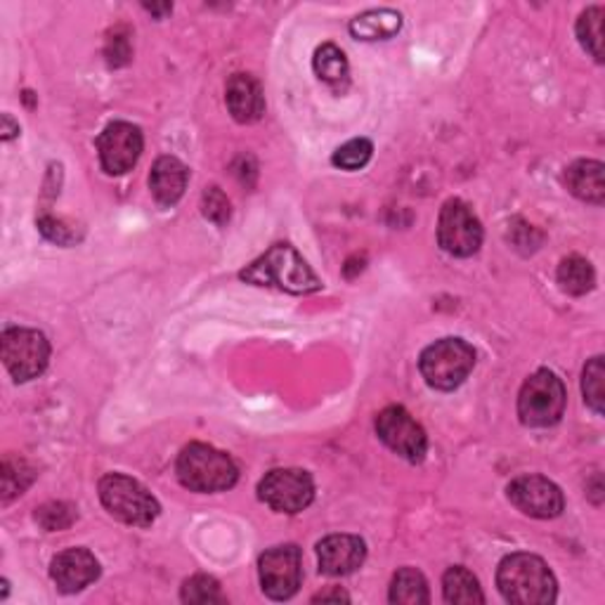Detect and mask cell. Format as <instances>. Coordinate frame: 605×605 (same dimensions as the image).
Segmentation results:
<instances>
[{
	"mask_svg": "<svg viewBox=\"0 0 605 605\" xmlns=\"http://www.w3.org/2000/svg\"><path fill=\"white\" fill-rule=\"evenodd\" d=\"M239 280L256 286H274L280 292L306 296L322 288V282L292 244H274L249 268L239 272Z\"/></svg>",
	"mask_w": 605,
	"mask_h": 605,
	"instance_id": "1",
	"label": "cell"
},
{
	"mask_svg": "<svg viewBox=\"0 0 605 605\" xmlns=\"http://www.w3.org/2000/svg\"><path fill=\"white\" fill-rule=\"evenodd\" d=\"M497 587L508 603L548 605L556 601V577L540 556L511 554L499 563Z\"/></svg>",
	"mask_w": 605,
	"mask_h": 605,
	"instance_id": "2",
	"label": "cell"
},
{
	"mask_svg": "<svg viewBox=\"0 0 605 605\" xmlns=\"http://www.w3.org/2000/svg\"><path fill=\"white\" fill-rule=\"evenodd\" d=\"M177 478L192 492H225L237 485L239 471L225 452L211 445L192 443L177 457Z\"/></svg>",
	"mask_w": 605,
	"mask_h": 605,
	"instance_id": "3",
	"label": "cell"
},
{
	"mask_svg": "<svg viewBox=\"0 0 605 605\" xmlns=\"http://www.w3.org/2000/svg\"><path fill=\"white\" fill-rule=\"evenodd\" d=\"M100 502L116 520L135 528H149L161 514V506L151 492L121 473H109L100 480Z\"/></svg>",
	"mask_w": 605,
	"mask_h": 605,
	"instance_id": "4",
	"label": "cell"
},
{
	"mask_svg": "<svg viewBox=\"0 0 605 605\" xmlns=\"http://www.w3.org/2000/svg\"><path fill=\"white\" fill-rule=\"evenodd\" d=\"M476 367V350L461 338H443L419 357L421 376L435 391H454L469 379Z\"/></svg>",
	"mask_w": 605,
	"mask_h": 605,
	"instance_id": "5",
	"label": "cell"
},
{
	"mask_svg": "<svg viewBox=\"0 0 605 605\" xmlns=\"http://www.w3.org/2000/svg\"><path fill=\"white\" fill-rule=\"evenodd\" d=\"M566 386L548 369H540L522 383L518 395V417L530 429H548L566 411Z\"/></svg>",
	"mask_w": 605,
	"mask_h": 605,
	"instance_id": "6",
	"label": "cell"
},
{
	"mask_svg": "<svg viewBox=\"0 0 605 605\" xmlns=\"http://www.w3.org/2000/svg\"><path fill=\"white\" fill-rule=\"evenodd\" d=\"M0 353H3V362L17 383L38 379L50 362V343L46 334L36 332V329H5L3 338H0Z\"/></svg>",
	"mask_w": 605,
	"mask_h": 605,
	"instance_id": "7",
	"label": "cell"
},
{
	"mask_svg": "<svg viewBox=\"0 0 605 605\" xmlns=\"http://www.w3.org/2000/svg\"><path fill=\"white\" fill-rule=\"evenodd\" d=\"M437 242L449 256L469 258L478 254L480 244H483V225L469 203L449 199L443 206L437 220Z\"/></svg>",
	"mask_w": 605,
	"mask_h": 605,
	"instance_id": "8",
	"label": "cell"
},
{
	"mask_svg": "<svg viewBox=\"0 0 605 605\" xmlns=\"http://www.w3.org/2000/svg\"><path fill=\"white\" fill-rule=\"evenodd\" d=\"M258 497L277 514H300L314 499V483L302 469H274L260 480Z\"/></svg>",
	"mask_w": 605,
	"mask_h": 605,
	"instance_id": "9",
	"label": "cell"
},
{
	"mask_svg": "<svg viewBox=\"0 0 605 605\" xmlns=\"http://www.w3.org/2000/svg\"><path fill=\"white\" fill-rule=\"evenodd\" d=\"M260 587L272 601H288L302 582V556L296 544L272 546L258 560Z\"/></svg>",
	"mask_w": 605,
	"mask_h": 605,
	"instance_id": "10",
	"label": "cell"
},
{
	"mask_svg": "<svg viewBox=\"0 0 605 605\" xmlns=\"http://www.w3.org/2000/svg\"><path fill=\"white\" fill-rule=\"evenodd\" d=\"M376 433L395 454H400L403 459L419 464L429 449V437L421 429V423L409 415L405 407L391 405L376 417Z\"/></svg>",
	"mask_w": 605,
	"mask_h": 605,
	"instance_id": "11",
	"label": "cell"
},
{
	"mask_svg": "<svg viewBox=\"0 0 605 605\" xmlns=\"http://www.w3.org/2000/svg\"><path fill=\"white\" fill-rule=\"evenodd\" d=\"M143 131L128 121H114L98 137V151L102 169L109 175H123L133 171L143 155Z\"/></svg>",
	"mask_w": 605,
	"mask_h": 605,
	"instance_id": "12",
	"label": "cell"
},
{
	"mask_svg": "<svg viewBox=\"0 0 605 605\" xmlns=\"http://www.w3.org/2000/svg\"><path fill=\"white\" fill-rule=\"evenodd\" d=\"M506 492H508V499H511V504L518 508V511H522L530 518H540V520L556 518L563 514V506H566L560 487L544 476L516 478Z\"/></svg>",
	"mask_w": 605,
	"mask_h": 605,
	"instance_id": "13",
	"label": "cell"
},
{
	"mask_svg": "<svg viewBox=\"0 0 605 605\" xmlns=\"http://www.w3.org/2000/svg\"><path fill=\"white\" fill-rule=\"evenodd\" d=\"M50 575L64 594H76L100 577V563L88 548H66L54 556Z\"/></svg>",
	"mask_w": 605,
	"mask_h": 605,
	"instance_id": "14",
	"label": "cell"
},
{
	"mask_svg": "<svg viewBox=\"0 0 605 605\" xmlns=\"http://www.w3.org/2000/svg\"><path fill=\"white\" fill-rule=\"evenodd\" d=\"M320 572L329 577H346L362 566L367 546L355 534H332L318 544Z\"/></svg>",
	"mask_w": 605,
	"mask_h": 605,
	"instance_id": "15",
	"label": "cell"
},
{
	"mask_svg": "<svg viewBox=\"0 0 605 605\" xmlns=\"http://www.w3.org/2000/svg\"><path fill=\"white\" fill-rule=\"evenodd\" d=\"M225 102L237 123H256L266 114V95L258 81L249 74H235L227 81Z\"/></svg>",
	"mask_w": 605,
	"mask_h": 605,
	"instance_id": "16",
	"label": "cell"
},
{
	"mask_svg": "<svg viewBox=\"0 0 605 605\" xmlns=\"http://www.w3.org/2000/svg\"><path fill=\"white\" fill-rule=\"evenodd\" d=\"M187 181H189V171L181 159L161 157V159H157L155 169H151L149 187H151V195H155L157 203L171 209V206H175L183 199Z\"/></svg>",
	"mask_w": 605,
	"mask_h": 605,
	"instance_id": "17",
	"label": "cell"
},
{
	"mask_svg": "<svg viewBox=\"0 0 605 605\" xmlns=\"http://www.w3.org/2000/svg\"><path fill=\"white\" fill-rule=\"evenodd\" d=\"M605 166L594 159H580L566 169V185L577 199L601 206L605 201Z\"/></svg>",
	"mask_w": 605,
	"mask_h": 605,
	"instance_id": "18",
	"label": "cell"
},
{
	"mask_svg": "<svg viewBox=\"0 0 605 605\" xmlns=\"http://www.w3.org/2000/svg\"><path fill=\"white\" fill-rule=\"evenodd\" d=\"M403 29V15L395 10H367L350 22V34L357 40H386Z\"/></svg>",
	"mask_w": 605,
	"mask_h": 605,
	"instance_id": "19",
	"label": "cell"
},
{
	"mask_svg": "<svg viewBox=\"0 0 605 605\" xmlns=\"http://www.w3.org/2000/svg\"><path fill=\"white\" fill-rule=\"evenodd\" d=\"M312 66H314V74H318L324 84H329L332 88L343 90L348 86L350 66H348L346 54H343V50L336 48L334 44H324L322 48L314 50Z\"/></svg>",
	"mask_w": 605,
	"mask_h": 605,
	"instance_id": "20",
	"label": "cell"
},
{
	"mask_svg": "<svg viewBox=\"0 0 605 605\" xmlns=\"http://www.w3.org/2000/svg\"><path fill=\"white\" fill-rule=\"evenodd\" d=\"M443 594L447 603L454 605H473V603H485L483 591L473 577L471 570L461 566H454L443 577Z\"/></svg>",
	"mask_w": 605,
	"mask_h": 605,
	"instance_id": "21",
	"label": "cell"
},
{
	"mask_svg": "<svg viewBox=\"0 0 605 605\" xmlns=\"http://www.w3.org/2000/svg\"><path fill=\"white\" fill-rule=\"evenodd\" d=\"M558 284L570 296H584L596 284V272L582 256L563 258L558 266Z\"/></svg>",
	"mask_w": 605,
	"mask_h": 605,
	"instance_id": "22",
	"label": "cell"
},
{
	"mask_svg": "<svg viewBox=\"0 0 605 605\" xmlns=\"http://www.w3.org/2000/svg\"><path fill=\"white\" fill-rule=\"evenodd\" d=\"M388 598H391V603H400V605H423V603H429L431 601L429 582H425V577L419 570H415V568L397 570L395 577H393Z\"/></svg>",
	"mask_w": 605,
	"mask_h": 605,
	"instance_id": "23",
	"label": "cell"
},
{
	"mask_svg": "<svg viewBox=\"0 0 605 605\" xmlns=\"http://www.w3.org/2000/svg\"><path fill=\"white\" fill-rule=\"evenodd\" d=\"M603 17L605 10L594 5L587 8L580 15V22H577V38L596 62H603Z\"/></svg>",
	"mask_w": 605,
	"mask_h": 605,
	"instance_id": "24",
	"label": "cell"
},
{
	"mask_svg": "<svg viewBox=\"0 0 605 605\" xmlns=\"http://www.w3.org/2000/svg\"><path fill=\"white\" fill-rule=\"evenodd\" d=\"M582 393H584V403L594 409L596 415H603V409H605V365H603L601 355L591 357L584 367Z\"/></svg>",
	"mask_w": 605,
	"mask_h": 605,
	"instance_id": "25",
	"label": "cell"
},
{
	"mask_svg": "<svg viewBox=\"0 0 605 605\" xmlns=\"http://www.w3.org/2000/svg\"><path fill=\"white\" fill-rule=\"evenodd\" d=\"M181 598L185 603H197V605H206V603H225V594L220 591V584L209 575H195L183 584Z\"/></svg>",
	"mask_w": 605,
	"mask_h": 605,
	"instance_id": "26",
	"label": "cell"
},
{
	"mask_svg": "<svg viewBox=\"0 0 605 605\" xmlns=\"http://www.w3.org/2000/svg\"><path fill=\"white\" fill-rule=\"evenodd\" d=\"M34 471L24 459L8 457L3 464V502L8 504L12 497H17L26 487L32 485Z\"/></svg>",
	"mask_w": 605,
	"mask_h": 605,
	"instance_id": "27",
	"label": "cell"
},
{
	"mask_svg": "<svg viewBox=\"0 0 605 605\" xmlns=\"http://www.w3.org/2000/svg\"><path fill=\"white\" fill-rule=\"evenodd\" d=\"M36 520H38V526L48 532L66 530L74 526L76 508L66 502H48L40 508H36Z\"/></svg>",
	"mask_w": 605,
	"mask_h": 605,
	"instance_id": "28",
	"label": "cell"
},
{
	"mask_svg": "<svg viewBox=\"0 0 605 605\" xmlns=\"http://www.w3.org/2000/svg\"><path fill=\"white\" fill-rule=\"evenodd\" d=\"M371 151H374V145H371L367 137H355V140L346 143L343 147H338L334 151V166L343 169V171H357L369 163Z\"/></svg>",
	"mask_w": 605,
	"mask_h": 605,
	"instance_id": "29",
	"label": "cell"
},
{
	"mask_svg": "<svg viewBox=\"0 0 605 605\" xmlns=\"http://www.w3.org/2000/svg\"><path fill=\"white\" fill-rule=\"evenodd\" d=\"M201 213L211 220L215 225H225L230 220V199L225 197V192L220 187H206L201 197Z\"/></svg>",
	"mask_w": 605,
	"mask_h": 605,
	"instance_id": "30",
	"label": "cell"
},
{
	"mask_svg": "<svg viewBox=\"0 0 605 605\" xmlns=\"http://www.w3.org/2000/svg\"><path fill=\"white\" fill-rule=\"evenodd\" d=\"M104 58L109 66H126L133 58L131 36L126 29H114L104 44Z\"/></svg>",
	"mask_w": 605,
	"mask_h": 605,
	"instance_id": "31",
	"label": "cell"
},
{
	"mask_svg": "<svg viewBox=\"0 0 605 605\" xmlns=\"http://www.w3.org/2000/svg\"><path fill=\"white\" fill-rule=\"evenodd\" d=\"M38 230L44 232V237L54 242V244H72L76 237V232L69 227L62 218H54V215H44L38 220Z\"/></svg>",
	"mask_w": 605,
	"mask_h": 605,
	"instance_id": "32",
	"label": "cell"
},
{
	"mask_svg": "<svg viewBox=\"0 0 605 605\" xmlns=\"http://www.w3.org/2000/svg\"><path fill=\"white\" fill-rule=\"evenodd\" d=\"M326 603V601H336V603H348L350 601V596L346 594V591H341V589H336V591H322V594H318L312 598V603Z\"/></svg>",
	"mask_w": 605,
	"mask_h": 605,
	"instance_id": "33",
	"label": "cell"
},
{
	"mask_svg": "<svg viewBox=\"0 0 605 605\" xmlns=\"http://www.w3.org/2000/svg\"><path fill=\"white\" fill-rule=\"evenodd\" d=\"M17 133H20V126H15L12 119L5 114L3 116V137H5V140H12V137H15Z\"/></svg>",
	"mask_w": 605,
	"mask_h": 605,
	"instance_id": "34",
	"label": "cell"
},
{
	"mask_svg": "<svg viewBox=\"0 0 605 605\" xmlns=\"http://www.w3.org/2000/svg\"><path fill=\"white\" fill-rule=\"evenodd\" d=\"M145 10H149L151 15L163 17V15H169V12L173 10V5H169V3H163V5H145Z\"/></svg>",
	"mask_w": 605,
	"mask_h": 605,
	"instance_id": "35",
	"label": "cell"
}]
</instances>
